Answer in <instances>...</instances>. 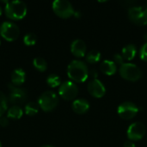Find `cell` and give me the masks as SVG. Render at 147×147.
Returning a JSON list of instances; mask_svg holds the SVG:
<instances>
[{
	"mask_svg": "<svg viewBox=\"0 0 147 147\" xmlns=\"http://www.w3.org/2000/svg\"><path fill=\"white\" fill-rule=\"evenodd\" d=\"M39 108H40V106H39L38 102H28L25 105L24 110H25V113L28 115H35V114L38 113Z\"/></svg>",
	"mask_w": 147,
	"mask_h": 147,
	"instance_id": "cell-21",
	"label": "cell"
},
{
	"mask_svg": "<svg viewBox=\"0 0 147 147\" xmlns=\"http://www.w3.org/2000/svg\"><path fill=\"white\" fill-rule=\"evenodd\" d=\"M22 114H23V110L22 109L20 106L13 105L8 109L7 117L12 118V119H20L22 116Z\"/></svg>",
	"mask_w": 147,
	"mask_h": 147,
	"instance_id": "cell-18",
	"label": "cell"
},
{
	"mask_svg": "<svg viewBox=\"0 0 147 147\" xmlns=\"http://www.w3.org/2000/svg\"><path fill=\"white\" fill-rule=\"evenodd\" d=\"M10 78H11V83L13 84L16 85H20L22 84L26 78V72L22 68H16L15 69L10 75Z\"/></svg>",
	"mask_w": 147,
	"mask_h": 147,
	"instance_id": "cell-16",
	"label": "cell"
},
{
	"mask_svg": "<svg viewBox=\"0 0 147 147\" xmlns=\"http://www.w3.org/2000/svg\"><path fill=\"white\" fill-rule=\"evenodd\" d=\"M67 75L74 82H84L89 77L88 66L82 60H72L67 66Z\"/></svg>",
	"mask_w": 147,
	"mask_h": 147,
	"instance_id": "cell-1",
	"label": "cell"
},
{
	"mask_svg": "<svg viewBox=\"0 0 147 147\" xmlns=\"http://www.w3.org/2000/svg\"><path fill=\"white\" fill-rule=\"evenodd\" d=\"M53 9L55 14L62 18H68L74 15L72 4L67 0H54L53 2Z\"/></svg>",
	"mask_w": 147,
	"mask_h": 147,
	"instance_id": "cell-8",
	"label": "cell"
},
{
	"mask_svg": "<svg viewBox=\"0 0 147 147\" xmlns=\"http://www.w3.org/2000/svg\"><path fill=\"white\" fill-rule=\"evenodd\" d=\"M6 16L13 20L23 18L27 14V5L23 1L13 0L9 1L4 7Z\"/></svg>",
	"mask_w": 147,
	"mask_h": 147,
	"instance_id": "cell-2",
	"label": "cell"
},
{
	"mask_svg": "<svg viewBox=\"0 0 147 147\" xmlns=\"http://www.w3.org/2000/svg\"><path fill=\"white\" fill-rule=\"evenodd\" d=\"M74 16H75L76 17H79L81 15H80V12H79V11H75V12H74Z\"/></svg>",
	"mask_w": 147,
	"mask_h": 147,
	"instance_id": "cell-30",
	"label": "cell"
},
{
	"mask_svg": "<svg viewBox=\"0 0 147 147\" xmlns=\"http://www.w3.org/2000/svg\"><path fill=\"white\" fill-rule=\"evenodd\" d=\"M78 88L72 81H65L59 85V94L65 100H73L78 96Z\"/></svg>",
	"mask_w": 147,
	"mask_h": 147,
	"instance_id": "cell-9",
	"label": "cell"
},
{
	"mask_svg": "<svg viewBox=\"0 0 147 147\" xmlns=\"http://www.w3.org/2000/svg\"><path fill=\"white\" fill-rule=\"evenodd\" d=\"M2 14V8H1V6H0V15Z\"/></svg>",
	"mask_w": 147,
	"mask_h": 147,
	"instance_id": "cell-33",
	"label": "cell"
},
{
	"mask_svg": "<svg viewBox=\"0 0 147 147\" xmlns=\"http://www.w3.org/2000/svg\"><path fill=\"white\" fill-rule=\"evenodd\" d=\"M47 84L52 87H57L59 85L61 84V81H60V78L57 75V74H50L47 78Z\"/></svg>",
	"mask_w": 147,
	"mask_h": 147,
	"instance_id": "cell-22",
	"label": "cell"
},
{
	"mask_svg": "<svg viewBox=\"0 0 147 147\" xmlns=\"http://www.w3.org/2000/svg\"><path fill=\"white\" fill-rule=\"evenodd\" d=\"M128 17L131 22L137 25H146L147 4L130 7L128 9Z\"/></svg>",
	"mask_w": 147,
	"mask_h": 147,
	"instance_id": "cell-5",
	"label": "cell"
},
{
	"mask_svg": "<svg viewBox=\"0 0 147 147\" xmlns=\"http://www.w3.org/2000/svg\"><path fill=\"white\" fill-rule=\"evenodd\" d=\"M59 103V97L57 94L52 90L44 91L38 98V104L44 111L53 110Z\"/></svg>",
	"mask_w": 147,
	"mask_h": 147,
	"instance_id": "cell-3",
	"label": "cell"
},
{
	"mask_svg": "<svg viewBox=\"0 0 147 147\" xmlns=\"http://www.w3.org/2000/svg\"><path fill=\"white\" fill-rule=\"evenodd\" d=\"M144 38H145V40H147V33H146V34H145ZM146 42H147V41H146Z\"/></svg>",
	"mask_w": 147,
	"mask_h": 147,
	"instance_id": "cell-32",
	"label": "cell"
},
{
	"mask_svg": "<svg viewBox=\"0 0 147 147\" xmlns=\"http://www.w3.org/2000/svg\"><path fill=\"white\" fill-rule=\"evenodd\" d=\"M118 115L124 120H131L139 112L138 106L132 102H124L117 109Z\"/></svg>",
	"mask_w": 147,
	"mask_h": 147,
	"instance_id": "cell-10",
	"label": "cell"
},
{
	"mask_svg": "<svg viewBox=\"0 0 147 147\" xmlns=\"http://www.w3.org/2000/svg\"><path fill=\"white\" fill-rule=\"evenodd\" d=\"M71 108L75 113L82 115V114L86 113L89 110L90 103L87 100L80 98V99H77V100L73 101V102L71 104Z\"/></svg>",
	"mask_w": 147,
	"mask_h": 147,
	"instance_id": "cell-14",
	"label": "cell"
},
{
	"mask_svg": "<svg viewBox=\"0 0 147 147\" xmlns=\"http://www.w3.org/2000/svg\"><path fill=\"white\" fill-rule=\"evenodd\" d=\"M8 89L9 91L8 100L13 105L20 106L23 104L27 99V91L23 88H20L13 84L12 83L8 84Z\"/></svg>",
	"mask_w": 147,
	"mask_h": 147,
	"instance_id": "cell-6",
	"label": "cell"
},
{
	"mask_svg": "<svg viewBox=\"0 0 147 147\" xmlns=\"http://www.w3.org/2000/svg\"><path fill=\"white\" fill-rule=\"evenodd\" d=\"M20 34V29L18 26L10 21L3 22L0 25V34L3 38L9 41L15 40L17 39Z\"/></svg>",
	"mask_w": 147,
	"mask_h": 147,
	"instance_id": "cell-7",
	"label": "cell"
},
{
	"mask_svg": "<svg viewBox=\"0 0 147 147\" xmlns=\"http://www.w3.org/2000/svg\"><path fill=\"white\" fill-rule=\"evenodd\" d=\"M9 124V118L6 116H1L0 117V126L6 127Z\"/></svg>",
	"mask_w": 147,
	"mask_h": 147,
	"instance_id": "cell-27",
	"label": "cell"
},
{
	"mask_svg": "<svg viewBox=\"0 0 147 147\" xmlns=\"http://www.w3.org/2000/svg\"><path fill=\"white\" fill-rule=\"evenodd\" d=\"M41 147H55L53 146H50V145H46V146H43Z\"/></svg>",
	"mask_w": 147,
	"mask_h": 147,
	"instance_id": "cell-31",
	"label": "cell"
},
{
	"mask_svg": "<svg viewBox=\"0 0 147 147\" xmlns=\"http://www.w3.org/2000/svg\"><path fill=\"white\" fill-rule=\"evenodd\" d=\"M86 61L90 64H95L100 61L101 59V53L98 50L93 49L90 50L85 56Z\"/></svg>",
	"mask_w": 147,
	"mask_h": 147,
	"instance_id": "cell-19",
	"label": "cell"
},
{
	"mask_svg": "<svg viewBox=\"0 0 147 147\" xmlns=\"http://www.w3.org/2000/svg\"><path fill=\"white\" fill-rule=\"evenodd\" d=\"M120 75L128 81H138L142 77V71L139 66L132 63H124L120 66Z\"/></svg>",
	"mask_w": 147,
	"mask_h": 147,
	"instance_id": "cell-4",
	"label": "cell"
},
{
	"mask_svg": "<svg viewBox=\"0 0 147 147\" xmlns=\"http://www.w3.org/2000/svg\"><path fill=\"white\" fill-rule=\"evenodd\" d=\"M113 59H114V62L117 65H121L124 64V58L121 53H115Z\"/></svg>",
	"mask_w": 147,
	"mask_h": 147,
	"instance_id": "cell-26",
	"label": "cell"
},
{
	"mask_svg": "<svg viewBox=\"0 0 147 147\" xmlns=\"http://www.w3.org/2000/svg\"><path fill=\"white\" fill-rule=\"evenodd\" d=\"M0 147H2V144H1V141H0Z\"/></svg>",
	"mask_w": 147,
	"mask_h": 147,
	"instance_id": "cell-34",
	"label": "cell"
},
{
	"mask_svg": "<svg viewBox=\"0 0 147 147\" xmlns=\"http://www.w3.org/2000/svg\"><path fill=\"white\" fill-rule=\"evenodd\" d=\"M146 127L142 122H134L127 128V137L132 141H138L142 140L146 134Z\"/></svg>",
	"mask_w": 147,
	"mask_h": 147,
	"instance_id": "cell-11",
	"label": "cell"
},
{
	"mask_svg": "<svg viewBox=\"0 0 147 147\" xmlns=\"http://www.w3.org/2000/svg\"><path fill=\"white\" fill-rule=\"evenodd\" d=\"M8 108V99L5 95L0 91V117L6 112Z\"/></svg>",
	"mask_w": 147,
	"mask_h": 147,
	"instance_id": "cell-23",
	"label": "cell"
},
{
	"mask_svg": "<svg viewBox=\"0 0 147 147\" xmlns=\"http://www.w3.org/2000/svg\"><path fill=\"white\" fill-rule=\"evenodd\" d=\"M89 76H91L93 79H96L97 78V71L95 69H92L90 71H89Z\"/></svg>",
	"mask_w": 147,
	"mask_h": 147,
	"instance_id": "cell-28",
	"label": "cell"
},
{
	"mask_svg": "<svg viewBox=\"0 0 147 147\" xmlns=\"http://www.w3.org/2000/svg\"><path fill=\"white\" fill-rule=\"evenodd\" d=\"M86 48L87 47L85 42L81 39H76L71 44V52L73 55L78 58L84 57L85 55Z\"/></svg>",
	"mask_w": 147,
	"mask_h": 147,
	"instance_id": "cell-13",
	"label": "cell"
},
{
	"mask_svg": "<svg viewBox=\"0 0 147 147\" xmlns=\"http://www.w3.org/2000/svg\"><path fill=\"white\" fill-rule=\"evenodd\" d=\"M88 91L96 98L102 97L106 93V88L99 79H92L88 84Z\"/></svg>",
	"mask_w": 147,
	"mask_h": 147,
	"instance_id": "cell-12",
	"label": "cell"
},
{
	"mask_svg": "<svg viewBox=\"0 0 147 147\" xmlns=\"http://www.w3.org/2000/svg\"><path fill=\"white\" fill-rule=\"evenodd\" d=\"M100 71L109 76L114 75L117 71L116 64L113 60L105 59L100 64Z\"/></svg>",
	"mask_w": 147,
	"mask_h": 147,
	"instance_id": "cell-15",
	"label": "cell"
},
{
	"mask_svg": "<svg viewBox=\"0 0 147 147\" xmlns=\"http://www.w3.org/2000/svg\"><path fill=\"white\" fill-rule=\"evenodd\" d=\"M33 65L40 71H45L47 68V61L42 57H35L33 59Z\"/></svg>",
	"mask_w": 147,
	"mask_h": 147,
	"instance_id": "cell-20",
	"label": "cell"
},
{
	"mask_svg": "<svg viewBox=\"0 0 147 147\" xmlns=\"http://www.w3.org/2000/svg\"><path fill=\"white\" fill-rule=\"evenodd\" d=\"M36 40H37V37L34 33H28L23 36V42L27 46H32L35 44Z\"/></svg>",
	"mask_w": 147,
	"mask_h": 147,
	"instance_id": "cell-24",
	"label": "cell"
},
{
	"mask_svg": "<svg viewBox=\"0 0 147 147\" xmlns=\"http://www.w3.org/2000/svg\"><path fill=\"white\" fill-rule=\"evenodd\" d=\"M124 147H136L135 146V144L131 141V140H128V141H126L124 143Z\"/></svg>",
	"mask_w": 147,
	"mask_h": 147,
	"instance_id": "cell-29",
	"label": "cell"
},
{
	"mask_svg": "<svg viewBox=\"0 0 147 147\" xmlns=\"http://www.w3.org/2000/svg\"><path fill=\"white\" fill-rule=\"evenodd\" d=\"M137 53V48L136 46L134 44H128L122 48L121 51V55L123 56L124 59L127 60H132Z\"/></svg>",
	"mask_w": 147,
	"mask_h": 147,
	"instance_id": "cell-17",
	"label": "cell"
},
{
	"mask_svg": "<svg viewBox=\"0 0 147 147\" xmlns=\"http://www.w3.org/2000/svg\"><path fill=\"white\" fill-rule=\"evenodd\" d=\"M140 57L143 61L147 62V42L142 45L140 50Z\"/></svg>",
	"mask_w": 147,
	"mask_h": 147,
	"instance_id": "cell-25",
	"label": "cell"
}]
</instances>
